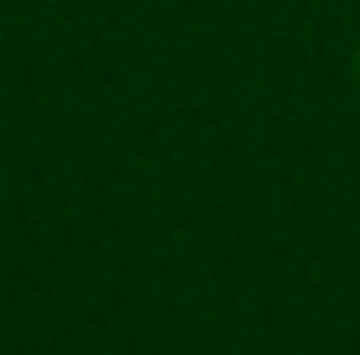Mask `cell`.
<instances>
[{
	"label": "cell",
	"mask_w": 360,
	"mask_h": 355,
	"mask_svg": "<svg viewBox=\"0 0 360 355\" xmlns=\"http://www.w3.org/2000/svg\"><path fill=\"white\" fill-rule=\"evenodd\" d=\"M355 79H360V53H355Z\"/></svg>",
	"instance_id": "1"
}]
</instances>
